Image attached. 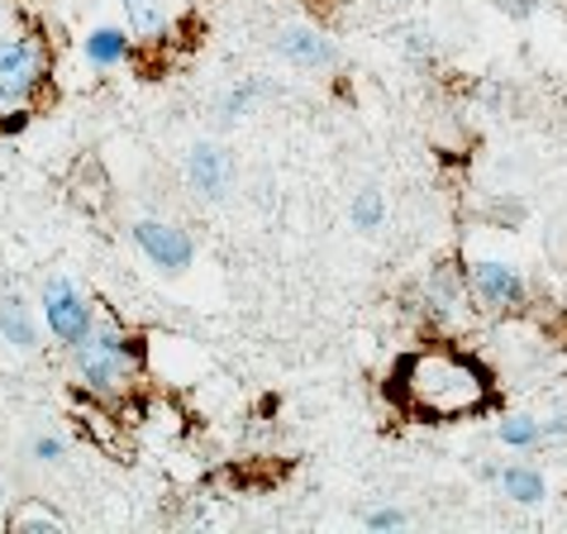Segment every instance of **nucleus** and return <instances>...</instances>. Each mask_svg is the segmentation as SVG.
I'll return each instance as SVG.
<instances>
[{"label": "nucleus", "mask_w": 567, "mask_h": 534, "mask_svg": "<svg viewBox=\"0 0 567 534\" xmlns=\"http://www.w3.org/2000/svg\"><path fill=\"white\" fill-rule=\"evenodd\" d=\"M391 401L411 420H467L482 415L496 401V377L472 349H458L449 339H434L424 349H411L391 368Z\"/></svg>", "instance_id": "obj_1"}, {"label": "nucleus", "mask_w": 567, "mask_h": 534, "mask_svg": "<svg viewBox=\"0 0 567 534\" xmlns=\"http://www.w3.org/2000/svg\"><path fill=\"white\" fill-rule=\"evenodd\" d=\"M68 368H72V387L82 397L110 405L134 391L138 368H144V349H138V339L120 320L101 316L96 329L68 349Z\"/></svg>", "instance_id": "obj_2"}, {"label": "nucleus", "mask_w": 567, "mask_h": 534, "mask_svg": "<svg viewBox=\"0 0 567 534\" xmlns=\"http://www.w3.org/2000/svg\"><path fill=\"white\" fill-rule=\"evenodd\" d=\"M53 76V43L43 24H24L14 34H0V115L34 110Z\"/></svg>", "instance_id": "obj_3"}, {"label": "nucleus", "mask_w": 567, "mask_h": 534, "mask_svg": "<svg viewBox=\"0 0 567 534\" xmlns=\"http://www.w3.org/2000/svg\"><path fill=\"white\" fill-rule=\"evenodd\" d=\"M467 291L486 316H519L529 306V277L515 258H467Z\"/></svg>", "instance_id": "obj_4"}, {"label": "nucleus", "mask_w": 567, "mask_h": 534, "mask_svg": "<svg viewBox=\"0 0 567 534\" xmlns=\"http://www.w3.org/2000/svg\"><path fill=\"white\" fill-rule=\"evenodd\" d=\"M39 316H43V329H49V335L62 343V349H72L76 339H86L91 329H96L101 310H96V301H91V296L76 287L68 273H58V277L43 281Z\"/></svg>", "instance_id": "obj_5"}, {"label": "nucleus", "mask_w": 567, "mask_h": 534, "mask_svg": "<svg viewBox=\"0 0 567 534\" xmlns=\"http://www.w3.org/2000/svg\"><path fill=\"white\" fill-rule=\"evenodd\" d=\"M130 239L144 254V263L163 277H186L196 267V239L192 229H182L177 219H157V215H138L130 219Z\"/></svg>", "instance_id": "obj_6"}, {"label": "nucleus", "mask_w": 567, "mask_h": 534, "mask_svg": "<svg viewBox=\"0 0 567 534\" xmlns=\"http://www.w3.org/2000/svg\"><path fill=\"white\" fill-rule=\"evenodd\" d=\"M182 182L200 206H219L234 186V158L225 144H210V138H196L182 158Z\"/></svg>", "instance_id": "obj_7"}, {"label": "nucleus", "mask_w": 567, "mask_h": 534, "mask_svg": "<svg viewBox=\"0 0 567 534\" xmlns=\"http://www.w3.org/2000/svg\"><path fill=\"white\" fill-rule=\"evenodd\" d=\"M420 306H424V316H430L434 325L467 316V306H472L467 267H458V263H434L430 277L420 281Z\"/></svg>", "instance_id": "obj_8"}, {"label": "nucleus", "mask_w": 567, "mask_h": 534, "mask_svg": "<svg viewBox=\"0 0 567 534\" xmlns=\"http://www.w3.org/2000/svg\"><path fill=\"white\" fill-rule=\"evenodd\" d=\"M272 49L296 72H334L339 68V49L315 24H281L277 39H272Z\"/></svg>", "instance_id": "obj_9"}, {"label": "nucleus", "mask_w": 567, "mask_h": 534, "mask_svg": "<svg viewBox=\"0 0 567 534\" xmlns=\"http://www.w3.org/2000/svg\"><path fill=\"white\" fill-rule=\"evenodd\" d=\"M0 343L20 358L43 349V316H34L24 296H0Z\"/></svg>", "instance_id": "obj_10"}, {"label": "nucleus", "mask_w": 567, "mask_h": 534, "mask_svg": "<svg viewBox=\"0 0 567 534\" xmlns=\"http://www.w3.org/2000/svg\"><path fill=\"white\" fill-rule=\"evenodd\" d=\"M482 477L492 482L496 492L511 501V506L534 511V506H544V501H548V477L534 463H501V468H486Z\"/></svg>", "instance_id": "obj_11"}, {"label": "nucleus", "mask_w": 567, "mask_h": 534, "mask_svg": "<svg viewBox=\"0 0 567 534\" xmlns=\"http://www.w3.org/2000/svg\"><path fill=\"white\" fill-rule=\"evenodd\" d=\"M130 53H134L130 24H96L82 34V58H86V68H96V72H115Z\"/></svg>", "instance_id": "obj_12"}, {"label": "nucleus", "mask_w": 567, "mask_h": 534, "mask_svg": "<svg viewBox=\"0 0 567 534\" xmlns=\"http://www.w3.org/2000/svg\"><path fill=\"white\" fill-rule=\"evenodd\" d=\"M124 10V24H130L134 39H167L172 20H177V6L172 0H120Z\"/></svg>", "instance_id": "obj_13"}, {"label": "nucleus", "mask_w": 567, "mask_h": 534, "mask_svg": "<svg viewBox=\"0 0 567 534\" xmlns=\"http://www.w3.org/2000/svg\"><path fill=\"white\" fill-rule=\"evenodd\" d=\"M6 525L14 534H68V515H58L53 506H43V501H20V506L6 515Z\"/></svg>", "instance_id": "obj_14"}, {"label": "nucleus", "mask_w": 567, "mask_h": 534, "mask_svg": "<svg viewBox=\"0 0 567 534\" xmlns=\"http://www.w3.org/2000/svg\"><path fill=\"white\" fill-rule=\"evenodd\" d=\"M496 439H501V444H506L511 453H529V449L544 444V420L529 415V411H511V415H501Z\"/></svg>", "instance_id": "obj_15"}, {"label": "nucleus", "mask_w": 567, "mask_h": 534, "mask_svg": "<svg viewBox=\"0 0 567 534\" xmlns=\"http://www.w3.org/2000/svg\"><path fill=\"white\" fill-rule=\"evenodd\" d=\"M262 96H267V82H258V76H244V82H234L225 96H219V120H229V124L248 120Z\"/></svg>", "instance_id": "obj_16"}, {"label": "nucleus", "mask_w": 567, "mask_h": 534, "mask_svg": "<svg viewBox=\"0 0 567 534\" xmlns=\"http://www.w3.org/2000/svg\"><path fill=\"white\" fill-rule=\"evenodd\" d=\"M349 219H353L358 234H377L386 225V196L377 192V186H362V192L353 196V206H349Z\"/></svg>", "instance_id": "obj_17"}, {"label": "nucleus", "mask_w": 567, "mask_h": 534, "mask_svg": "<svg viewBox=\"0 0 567 534\" xmlns=\"http://www.w3.org/2000/svg\"><path fill=\"white\" fill-rule=\"evenodd\" d=\"M29 459L43 463V468H58V463H68V439L53 434V430H43L29 439Z\"/></svg>", "instance_id": "obj_18"}, {"label": "nucleus", "mask_w": 567, "mask_h": 534, "mask_svg": "<svg viewBox=\"0 0 567 534\" xmlns=\"http://www.w3.org/2000/svg\"><path fill=\"white\" fill-rule=\"evenodd\" d=\"M362 525L377 530V534H391V530L411 525V515H405L401 506H368V511H362Z\"/></svg>", "instance_id": "obj_19"}, {"label": "nucleus", "mask_w": 567, "mask_h": 534, "mask_svg": "<svg viewBox=\"0 0 567 534\" xmlns=\"http://www.w3.org/2000/svg\"><path fill=\"white\" fill-rule=\"evenodd\" d=\"M39 14L29 10V0H0V34H14V29L34 24Z\"/></svg>", "instance_id": "obj_20"}, {"label": "nucleus", "mask_w": 567, "mask_h": 534, "mask_svg": "<svg viewBox=\"0 0 567 534\" xmlns=\"http://www.w3.org/2000/svg\"><path fill=\"white\" fill-rule=\"evenodd\" d=\"M554 439H567V411L544 420V444H554Z\"/></svg>", "instance_id": "obj_21"}, {"label": "nucleus", "mask_w": 567, "mask_h": 534, "mask_svg": "<svg viewBox=\"0 0 567 534\" xmlns=\"http://www.w3.org/2000/svg\"><path fill=\"white\" fill-rule=\"evenodd\" d=\"M496 6L506 14H515V20H529V14H534V0H496Z\"/></svg>", "instance_id": "obj_22"}]
</instances>
